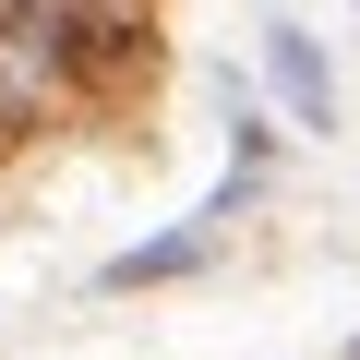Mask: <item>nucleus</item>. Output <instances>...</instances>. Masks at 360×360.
I'll use <instances>...</instances> for the list:
<instances>
[{"label":"nucleus","instance_id":"f257e3e1","mask_svg":"<svg viewBox=\"0 0 360 360\" xmlns=\"http://www.w3.org/2000/svg\"><path fill=\"white\" fill-rule=\"evenodd\" d=\"M264 60H276V84H288V108H300V120L324 132V120H336V84H324V49H312L300 25H276V37H264Z\"/></svg>","mask_w":360,"mask_h":360},{"label":"nucleus","instance_id":"f03ea898","mask_svg":"<svg viewBox=\"0 0 360 360\" xmlns=\"http://www.w3.org/2000/svg\"><path fill=\"white\" fill-rule=\"evenodd\" d=\"M84 13H156V0H84Z\"/></svg>","mask_w":360,"mask_h":360}]
</instances>
